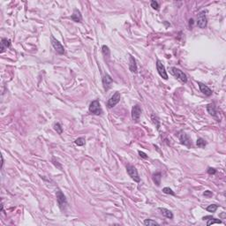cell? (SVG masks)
Wrapping results in <instances>:
<instances>
[{
  "instance_id": "cell-20",
  "label": "cell",
  "mask_w": 226,
  "mask_h": 226,
  "mask_svg": "<svg viewBox=\"0 0 226 226\" xmlns=\"http://www.w3.org/2000/svg\"><path fill=\"white\" fill-rule=\"evenodd\" d=\"M102 52H103V55L104 57H109L110 55H111V50H110L109 47L106 46V45H104L102 47Z\"/></svg>"
},
{
  "instance_id": "cell-17",
  "label": "cell",
  "mask_w": 226,
  "mask_h": 226,
  "mask_svg": "<svg viewBox=\"0 0 226 226\" xmlns=\"http://www.w3.org/2000/svg\"><path fill=\"white\" fill-rule=\"evenodd\" d=\"M159 210L161 211V213L163 214V216H164L165 217L169 218V219H172L173 218V214L171 210L164 209V208H159Z\"/></svg>"
},
{
  "instance_id": "cell-23",
  "label": "cell",
  "mask_w": 226,
  "mask_h": 226,
  "mask_svg": "<svg viewBox=\"0 0 226 226\" xmlns=\"http://www.w3.org/2000/svg\"><path fill=\"white\" fill-rule=\"evenodd\" d=\"M54 129H55V131H56L58 134H62V133H63V128H62V126H61V125H60L59 123H56V124L54 125Z\"/></svg>"
},
{
  "instance_id": "cell-3",
  "label": "cell",
  "mask_w": 226,
  "mask_h": 226,
  "mask_svg": "<svg viewBox=\"0 0 226 226\" xmlns=\"http://www.w3.org/2000/svg\"><path fill=\"white\" fill-rule=\"evenodd\" d=\"M171 73L174 75L181 83H186L187 82V76L186 74L182 72L180 69H178L177 67H171Z\"/></svg>"
},
{
  "instance_id": "cell-9",
  "label": "cell",
  "mask_w": 226,
  "mask_h": 226,
  "mask_svg": "<svg viewBox=\"0 0 226 226\" xmlns=\"http://www.w3.org/2000/svg\"><path fill=\"white\" fill-rule=\"evenodd\" d=\"M141 108L139 105H134L132 109V118L134 122H139L141 115Z\"/></svg>"
},
{
  "instance_id": "cell-31",
  "label": "cell",
  "mask_w": 226,
  "mask_h": 226,
  "mask_svg": "<svg viewBox=\"0 0 226 226\" xmlns=\"http://www.w3.org/2000/svg\"><path fill=\"white\" fill-rule=\"evenodd\" d=\"M139 155L141 157L144 158V159H148V155L144 153V152H141V151H139Z\"/></svg>"
},
{
  "instance_id": "cell-8",
  "label": "cell",
  "mask_w": 226,
  "mask_h": 226,
  "mask_svg": "<svg viewBox=\"0 0 226 226\" xmlns=\"http://www.w3.org/2000/svg\"><path fill=\"white\" fill-rule=\"evenodd\" d=\"M120 101V94L119 92H116L109 99V101L107 102V106L108 108H112L115 105H117Z\"/></svg>"
},
{
  "instance_id": "cell-2",
  "label": "cell",
  "mask_w": 226,
  "mask_h": 226,
  "mask_svg": "<svg viewBox=\"0 0 226 226\" xmlns=\"http://www.w3.org/2000/svg\"><path fill=\"white\" fill-rule=\"evenodd\" d=\"M88 111L91 114L95 116H99L103 113V110L101 108V104L98 100H94L90 104Z\"/></svg>"
},
{
  "instance_id": "cell-28",
  "label": "cell",
  "mask_w": 226,
  "mask_h": 226,
  "mask_svg": "<svg viewBox=\"0 0 226 226\" xmlns=\"http://www.w3.org/2000/svg\"><path fill=\"white\" fill-rule=\"evenodd\" d=\"M151 7L155 10H158L159 9V4L156 1H151Z\"/></svg>"
},
{
  "instance_id": "cell-12",
  "label": "cell",
  "mask_w": 226,
  "mask_h": 226,
  "mask_svg": "<svg viewBox=\"0 0 226 226\" xmlns=\"http://www.w3.org/2000/svg\"><path fill=\"white\" fill-rule=\"evenodd\" d=\"M198 85H199V87H200V90H201V92L203 94H205L206 96H210L211 94H212V90L208 87V86H206L205 84H203V83H202V82H198Z\"/></svg>"
},
{
  "instance_id": "cell-1",
  "label": "cell",
  "mask_w": 226,
  "mask_h": 226,
  "mask_svg": "<svg viewBox=\"0 0 226 226\" xmlns=\"http://www.w3.org/2000/svg\"><path fill=\"white\" fill-rule=\"evenodd\" d=\"M56 197H57V202L58 203V206L61 210H64L67 206V201L66 198L64 196V195L60 189H57L56 192Z\"/></svg>"
},
{
  "instance_id": "cell-25",
  "label": "cell",
  "mask_w": 226,
  "mask_h": 226,
  "mask_svg": "<svg viewBox=\"0 0 226 226\" xmlns=\"http://www.w3.org/2000/svg\"><path fill=\"white\" fill-rule=\"evenodd\" d=\"M218 209V205H216V204H211V205H209V207H207V211H209V212H211V213H214V212H216V210Z\"/></svg>"
},
{
  "instance_id": "cell-29",
  "label": "cell",
  "mask_w": 226,
  "mask_h": 226,
  "mask_svg": "<svg viewBox=\"0 0 226 226\" xmlns=\"http://www.w3.org/2000/svg\"><path fill=\"white\" fill-rule=\"evenodd\" d=\"M216 171L214 168H209L208 169V173L210 174V175H214V174H216Z\"/></svg>"
},
{
  "instance_id": "cell-11",
  "label": "cell",
  "mask_w": 226,
  "mask_h": 226,
  "mask_svg": "<svg viewBox=\"0 0 226 226\" xmlns=\"http://www.w3.org/2000/svg\"><path fill=\"white\" fill-rule=\"evenodd\" d=\"M112 82H113V80L111 79V77L109 74H105L104 76V78H103V85H104V87L105 91H108L111 88Z\"/></svg>"
},
{
  "instance_id": "cell-30",
  "label": "cell",
  "mask_w": 226,
  "mask_h": 226,
  "mask_svg": "<svg viewBox=\"0 0 226 226\" xmlns=\"http://www.w3.org/2000/svg\"><path fill=\"white\" fill-rule=\"evenodd\" d=\"M203 195H204V196H207V197H210V196L213 195V193H212L210 191H206V192H204Z\"/></svg>"
},
{
  "instance_id": "cell-15",
  "label": "cell",
  "mask_w": 226,
  "mask_h": 226,
  "mask_svg": "<svg viewBox=\"0 0 226 226\" xmlns=\"http://www.w3.org/2000/svg\"><path fill=\"white\" fill-rule=\"evenodd\" d=\"M207 111H208V112H209L211 116H213L214 118H217V112H216V106H215L214 104H208V106H207Z\"/></svg>"
},
{
  "instance_id": "cell-5",
  "label": "cell",
  "mask_w": 226,
  "mask_h": 226,
  "mask_svg": "<svg viewBox=\"0 0 226 226\" xmlns=\"http://www.w3.org/2000/svg\"><path fill=\"white\" fill-rule=\"evenodd\" d=\"M207 12L202 11L198 14V20H197V26L200 28H205L208 24V19L206 16Z\"/></svg>"
},
{
  "instance_id": "cell-6",
  "label": "cell",
  "mask_w": 226,
  "mask_h": 226,
  "mask_svg": "<svg viewBox=\"0 0 226 226\" xmlns=\"http://www.w3.org/2000/svg\"><path fill=\"white\" fill-rule=\"evenodd\" d=\"M156 69H157V72H158V73L161 77H162L163 79H164V80H168V74L166 73L165 67L163 64V63L160 60L156 61Z\"/></svg>"
},
{
  "instance_id": "cell-16",
  "label": "cell",
  "mask_w": 226,
  "mask_h": 226,
  "mask_svg": "<svg viewBox=\"0 0 226 226\" xmlns=\"http://www.w3.org/2000/svg\"><path fill=\"white\" fill-rule=\"evenodd\" d=\"M11 46V41L9 39H6V38H3L1 40V52H5L7 48H9Z\"/></svg>"
},
{
  "instance_id": "cell-21",
  "label": "cell",
  "mask_w": 226,
  "mask_h": 226,
  "mask_svg": "<svg viewBox=\"0 0 226 226\" xmlns=\"http://www.w3.org/2000/svg\"><path fill=\"white\" fill-rule=\"evenodd\" d=\"M209 221L207 223V225H211L213 223H222V221L219 220V219H216V218H214V217H211V216H209Z\"/></svg>"
},
{
  "instance_id": "cell-19",
  "label": "cell",
  "mask_w": 226,
  "mask_h": 226,
  "mask_svg": "<svg viewBox=\"0 0 226 226\" xmlns=\"http://www.w3.org/2000/svg\"><path fill=\"white\" fill-rule=\"evenodd\" d=\"M151 119H152L153 123L155 125V126H156V128H157V130H159V128H160V121H159L158 117H157L155 114H152V116H151Z\"/></svg>"
},
{
  "instance_id": "cell-4",
  "label": "cell",
  "mask_w": 226,
  "mask_h": 226,
  "mask_svg": "<svg viewBox=\"0 0 226 226\" xmlns=\"http://www.w3.org/2000/svg\"><path fill=\"white\" fill-rule=\"evenodd\" d=\"M126 171H127V173L128 175L130 176L132 178V179H134L135 182L139 183L141 181V178L139 177V173H138V171L136 170V168L133 165H130L128 164L126 166Z\"/></svg>"
},
{
  "instance_id": "cell-22",
  "label": "cell",
  "mask_w": 226,
  "mask_h": 226,
  "mask_svg": "<svg viewBox=\"0 0 226 226\" xmlns=\"http://www.w3.org/2000/svg\"><path fill=\"white\" fill-rule=\"evenodd\" d=\"M196 145L199 147V148H205L206 147V145H207V143H206V141H205V140L204 139H202V138H199L198 140H197V141H196Z\"/></svg>"
},
{
  "instance_id": "cell-26",
  "label": "cell",
  "mask_w": 226,
  "mask_h": 226,
  "mask_svg": "<svg viewBox=\"0 0 226 226\" xmlns=\"http://www.w3.org/2000/svg\"><path fill=\"white\" fill-rule=\"evenodd\" d=\"M163 192L166 193V195H171L175 196V192H174L170 187H164V188L163 189Z\"/></svg>"
},
{
  "instance_id": "cell-18",
  "label": "cell",
  "mask_w": 226,
  "mask_h": 226,
  "mask_svg": "<svg viewBox=\"0 0 226 226\" xmlns=\"http://www.w3.org/2000/svg\"><path fill=\"white\" fill-rule=\"evenodd\" d=\"M161 179H162V174H161L160 172H156L155 174H153V181L154 183L159 186L160 184H161Z\"/></svg>"
},
{
  "instance_id": "cell-7",
  "label": "cell",
  "mask_w": 226,
  "mask_h": 226,
  "mask_svg": "<svg viewBox=\"0 0 226 226\" xmlns=\"http://www.w3.org/2000/svg\"><path fill=\"white\" fill-rule=\"evenodd\" d=\"M50 40H51V44H52L54 50H55L58 54H61V55L64 54V46H63L57 40H56L52 36H50Z\"/></svg>"
},
{
  "instance_id": "cell-27",
  "label": "cell",
  "mask_w": 226,
  "mask_h": 226,
  "mask_svg": "<svg viewBox=\"0 0 226 226\" xmlns=\"http://www.w3.org/2000/svg\"><path fill=\"white\" fill-rule=\"evenodd\" d=\"M74 143L77 145V146H83L85 145V139L80 137V138H78L77 140H75Z\"/></svg>"
},
{
  "instance_id": "cell-10",
  "label": "cell",
  "mask_w": 226,
  "mask_h": 226,
  "mask_svg": "<svg viewBox=\"0 0 226 226\" xmlns=\"http://www.w3.org/2000/svg\"><path fill=\"white\" fill-rule=\"evenodd\" d=\"M178 138H179L180 142H181L183 145H185V146H186V147L192 146L191 140H190V138L187 136V134H186L185 133H184V132L181 131V132L179 133V134H178Z\"/></svg>"
},
{
  "instance_id": "cell-14",
  "label": "cell",
  "mask_w": 226,
  "mask_h": 226,
  "mask_svg": "<svg viewBox=\"0 0 226 226\" xmlns=\"http://www.w3.org/2000/svg\"><path fill=\"white\" fill-rule=\"evenodd\" d=\"M71 18L75 22H81V20H82V16L80 14V12L78 9L73 10V13L72 14Z\"/></svg>"
},
{
  "instance_id": "cell-13",
  "label": "cell",
  "mask_w": 226,
  "mask_h": 226,
  "mask_svg": "<svg viewBox=\"0 0 226 226\" xmlns=\"http://www.w3.org/2000/svg\"><path fill=\"white\" fill-rule=\"evenodd\" d=\"M129 69L132 73H137V64H136V60L134 58V57L130 56L129 58Z\"/></svg>"
},
{
  "instance_id": "cell-24",
  "label": "cell",
  "mask_w": 226,
  "mask_h": 226,
  "mask_svg": "<svg viewBox=\"0 0 226 226\" xmlns=\"http://www.w3.org/2000/svg\"><path fill=\"white\" fill-rule=\"evenodd\" d=\"M144 224L147 225V226H152V225H159V223L154 220H151V219H146L144 221Z\"/></svg>"
}]
</instances>
